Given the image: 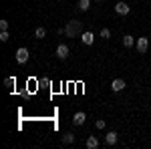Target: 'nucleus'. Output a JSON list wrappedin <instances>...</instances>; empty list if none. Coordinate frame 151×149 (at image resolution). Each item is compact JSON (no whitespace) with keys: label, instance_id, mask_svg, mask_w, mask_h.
<instances>
[{"label":"nucleus","instance_id":"5","mask_svg":"<svg viewBox=\"0 0 151 149\" xmlns=\"http://www.w3.org/2000/svg\"><path fill=\"white\" fill-rule=\"evenodd\" d=\"M129 10H131V8H129V4H125V2H117L115 4V12L121 14V16H127Z\"/></svg>","mask_w":151,"mask_h":149},{"label":"nucleus","instance_id":"16","mask_svg":"<svg viewBox=\"0 0 151 149\" xmlns=\"http://www.w3.org/2000/svg\"><path fill=\"white\" fill-rule=\"evenodd\" d=\"M8 38H10V35H8V30H2V32H0V40H2V42H6Z\"/></svg>","mask_w":151,"mask_h":149},{"label":"nucleus","instance_id":"2","mask_svg":"<svg viewBox=\"0 0 151 149\" xmlns=\"http://www.w3.org/2000/svg\"><path fill=\"white\" fill-rule=\"evenodd\" d=\"M137 50H139L141 55L143 53H147V48H149V38H145V36H141V38H137Z\"/></svg>","mask_w":151,"mask_h":149},{"label":"nucleus","instance_id":"12","mask_svg":"<svg viewBox=\"0 0 151 149\" xmlns=\"http://www.w3.org/2000/svg\"><path fill=\"white\" fill-rule=\"evenodd\" d=\"M133 42H135V38H133L131 35H125V36H123V45H125V48L133 46Z\"/></svg>","mask_w":151,"mask_h":149},{"label":"nucleus","instance_id":"19","mask_svg":"<svg viewBox=\"0 0 151 149\" xmlns=\"http://www.w3.org/2000/svg\"><path fill=\"white\" fill-rule=\"evenodd\" d=\"M97 129H105V121L103 119H97Z\"/></svg>","mask_w":151,"mask_h":149},{"label":"nucleus","instance_id":"10","mask_svg":"<svg viewBox=\"0 0 151 149\" xmlns=\"http://www.w3.org/2000/svg\"><path fill=\"white\" fill-rule=\"evenodd\" d=\"M77 8L81 12H87L91 8V0H79V2H77Z\"/></svg>","mask_w":151,"mask_h":149},{"label":"nucleus","instance_id":"1","mask_svg":"<svg viewBox=\"0 0 151 149\" xmlns=\"http://www.w3.org/2000/svg\"><path fill=\"white\" fill-rule=\"evenodd\" d=\"M58 35H67L69 38H77V35H83L81 20H69L65 28H58Z\"/></svg>","mask_w":151,"mask_h":149},{"label":"nucleus","instance_id":"15","mask_svg":"<svg viewBox=\"0 0 151 149\" xmlns=\"http://www.w3.org/2000/svg\"><path fill=\"white\" fill-rule=\"evenodd\" d=\"M14 83H16L14 77H6V79H4V87H6V89H12V87H14Z\"/></svg>","mask_w":151,"mask_h":149},{"label":"nucleus","instance_id":"8","mask_svg":"<svg viewBox=\"0 0 151 149\" xmlns=\"http://www.w3.org/2000/svg\"><path fill=\"white\" fill-rule=\"evenodd\" d=\"M85 121H87V115L83 113V111H79V113H75V117H73V123H75V125H83Z\"/></svg>","mask_w":151,"mask_h":149},{"label":"nucleus","instance_id":"6","mask_svg":"<svg viewBox=\"0 0 151 149\" xmlns=\"http://www.w3.org/2000/svg\"><path fill=\"white\" fill-rule=\"evenodd\" d=\"M117 141H119V135H117L115 131H109V133L105 135V143H107V145H115Z\"/></svg>","mask_w":151,"mask_h":149},{"label":"nucleus","instance_id":"20","mask_svg":"<svg viewBox=\"0 0 151 149\" xmlns=\"http://www.w3.org/2000/svg\"><path fill=\"white\" fill-rule=\"evenodd\" d=\"M97 2H101V0H97Z\"/></svg>","mask_w":151,"mask_h":149},{"label":"nucleus","instance_id":"17","mask_svg":"<svg viewBox=\"0 0 151 149\" xmlns=\"http://www.w3.org/2000/svg\"><path fill=\"white\" fill-rule=\"evenodd\" d=\"M101 36H103V38H109V36H111V30H109V28H101Z\"/></svg>","mask_w":151,"mask_h":149},{"label":"nucleus","instance_id":"18","mask_svg":"<svg viewBox=\"0 0 151 149\" xmlns=\"http://www.w3.org/2000/svg\"><path fill=\"white\" fill-rule=\"evenodd\" d=\"M0 28L2 30H8V20H0Z\"/></svg>","mask_w":151,"mask_h":149},{"label":"nucleus","instance_id":"13","mask_svg":"<svg viewBox=\"0 0 151 149\" xmlns=\"http://www.w3.org/2000/svg\"><path fill=\"white\" fill-rule=\"evenodd\" d=\"M35 36H36V38H45V36H47V28L38 26V28L35 30Z\"/></svg>","mask_w":151,"mask_h":149},{"label":"nucleus","instance_id":"3","mask_svg":"<svg viewBox=\"0 0 151 149\" xmlns=\"http://www.w3.org/2000/svg\"><path fill=\"white\" fill-rule=\"evenodd\" d=\"M16 60H18L20 65H24V63L28 60V48H24V46H20V48L16 50Z\"/></svg>","mask_w":151,"mask_h":149},{"label":"nucleus","instance_id":"7","mask_svg":"<svg viewBox=\"0 0 151 149\" xmlns=\"http://www.w3.org/2000/svg\"><path fill=\"white\" fill-rule=\"evenodd\" d=\"M123 89H125V81L123 79H115L113 83H111V91L119 93V91H123Z\"/></svg>","mask_w":151,"mask_h":149},{"label":"nucleus","instance_id":"14","mask_svg":"<svg viewBox=\"0 0 151 149\" xmlns=\"http://www.w3.org/2000/svg\"><path fill=\"white\" fill-rule=\"evenodd\" d=\"M73 141H75V135H73V133H65V135H63V143H67V145H70Z\"/></svg>","mask_w":151,"mask_h":149},{"label":"nucleus","instance_id":"9","mask_svg":"<svg viewBox=\"0 0 151 149\" xmlns=\"http://www.w3.org/2000/svg\"><path fill=\"white\" fill-rule=\"evenodd\" d=\"M81 40L87 46H91V45H93V40H95V35H93V32H83V35H81Z\"/></svg>","mask_w":151,"mask_h":149},{"label":"nucleus","instance_id":"4","mask_svg":"<svg viewBox=\"0 0 151 149\" xmlns=\"http://www.w3.org/2000/svg\"><path fill=\"white\" fill-rule=\"evenodd\" d=\"M69 53H70V48L67 45H58L57 46V57L60 58V60H65V58L69 57Z\"/></svg>","mask_w":151,"mask_h":149},{"label":"nucleus","instance_id":"11","mask_svg":"<svg viewBox=\"0 0 151 149\" xmlns=\"http://www.w3.org/2000/svg\"><path fill=\"white\" fill-rule=\"evenodd\" d=\"M99 147V139L91 135V137H87V149H97Z\"/></svg>","mask_w":151,"mask_h":149}]
</instances>
